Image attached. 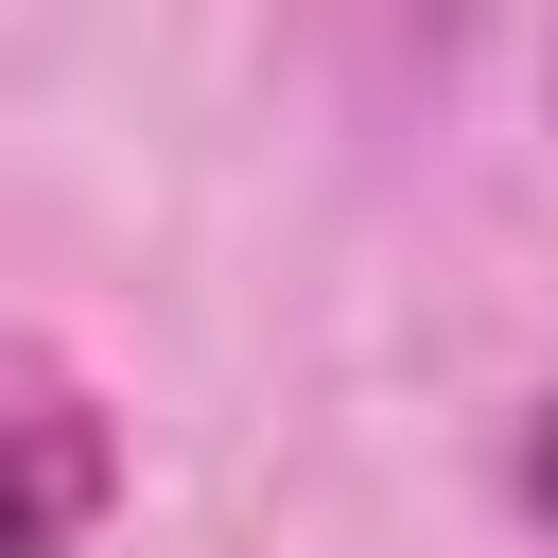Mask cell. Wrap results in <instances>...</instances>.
Wrapping results in <instances>:
<instances>
[{
	"label": "cell",
	"mask_w": 558,
	"mask_h": 558,
	"mask_svg": "<svg viewBox=\"0 0 558 558\" xmlns=\"http://www.w3.org/2000/svg\"><path fill=\"white\" fill-rule=\"evenodd\" d=\"M17 436H35V558H70V523H87V401H70L52 349H17Z\"/></svg>",
	"instance_id": "cell-1"
}]
</instances>
